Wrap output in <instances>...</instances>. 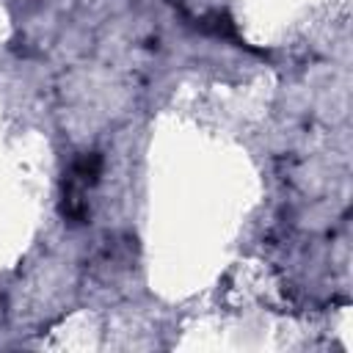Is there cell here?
Here are the masks:
<instances>
[{
  "label": "cell",
  "instance_id": "1",
  "mask_svg": "<svg viewBox=\"0 0 353 353\" xmlns=\"http://www.w3.org/2000/svg\"><path fill=\"white\" fill-rule=\"evenodd\" d=\"M102 174V157L97 152H83L72 160L66 176H63V193H61V207L63 215L74 223H80L88 212V196L99 185Z\"/></svg>",
  "mask_w": 353,
  "mask_h": 353
}]
</instances>
